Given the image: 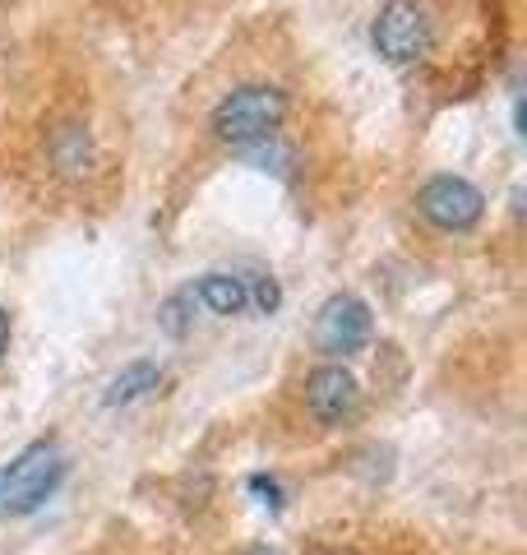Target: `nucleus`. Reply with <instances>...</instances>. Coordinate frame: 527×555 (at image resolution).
<instances>
[{
  "instance_id": "nucleus-1",
  "label": "nucleus",
  "mask_w": 527,
  "mask_h": 555,
  "mask_svg": "<svg viewBox=\"0 0 527 555\" xmlns=\"http://www.w3.org/2000/svg\"><path fill=\"white\" fill-rule=\"evenodd\" d=\"M69 473V459L56 440H33L0 467V518H28L38 514L51 495L61 491Z\"/></svg>"
},
{
  "instance_id": "nucleus-2",
  "label": "nucleus",
  "mask_w": 527,
  "mask_h": 555,
  "mask_svg": "<svg viewBox=\"0 0 527 555\" xmlns=\"http://www.w3.org/2000/svg\"><path fill=\"white\" fill-rule=\"evenodd\" d=\"M287 120V93L273 89V83H241V89L227 93L214 116H208V130H214L227 149H245L269 144L278 139Z\"/></svg>"
},
{
  "instance_id": "nucleus-3",
  "label": "nucleus",
  "mask_w": 527,
  "mask_h": 555,
  "mask_svg": "<svg viewBox=\"0 0 527 555\" xmlns=\"http://www.w3.org/2000/svg\"><path fill=\"white\" fill-rule=\"evenodd\" d=\"M371 47L389 65H416L435 47V20L421 0H384L375 24H371Z\"/></svg>"
},
{
  "instance_id": "nucleus-4",
  "label": "nucleus",
  "mask_w": 527,
  "mask_h": 555,
  "mask_svg": "<svg viewBox=\"0 0 527 555\" xmlns=\"http://www.w3.org/2000/svg\"><path fill=\"white\" fill-rule=\"evenodd\" d=\"M416 214L430 222L435 232H472L486 214V195L467 177H449L439 171L416 190Z\"/></svg>"
},
{
  "instance_id": "nucleus-5",
  "label": "nucleus",
  "mask_w": 527,
  "mask_h": 555,
  "mask_svg": "<svg viewBox=\"0 0 527 555\" xmlns=\"http://www.w3.org/2000/svg\"><path fill=\"white\" fill-rule=\"evenodd\" d=\"M314 343H320V352H329V357L361 352V347L371 343V306L361 297H351V292L329 297L320 306V315H314Z\"/></svg>"
},
{
  "instance_id": "nucleus-6",
  "label": "nucleus",
  "mask_w": 527,
  "mask_h": 555,
  "mask_svg": "<svg viewBox=\"0 0 527 555\" xmlns=\"http://www.w3.org/2000/svg\"><path fill=\"white\" fill-rule=\"evenodd\" d=\"M306 408L320 426H343L361 412V385L347 366H314L306 375Z\"/></svg>"
},
{
  "instance_id": "nucleus-7",
  "label": "nucleus",
  "mask_w": 527,
  "mask_h": 555,
  "mask_svg": "<svg viewBox=\"0 0 527 555\" xmlns=\"http://www.w3.org/2000/svg\"><path fill=\"white\" fill-rule=\"evenodd\" d=\"M47 158H51V167H56L61 177H88V167H93V158H98L88 126H79V120L56 126L51 139H47Z\"/></svg>"
},
{
  "instance_id": "nucleus-8",
  "label": "nucleus",
  "mask_w": 527,
  "mask_h": 555,
  "mask_svg": "<svg viewBox=\"0 0 527 555\" xmlns=\"http://www.w3.org/2000/svg\"><path fill=\"white\" fill-rule=\"evenodd\" d=\"M190 292H195V301L208 306L214 315H241V310L250 306V283L236 273H204Z\"/></svg>"
},
{
  "instance_id": "nucleus-9",
  "label": "nucleus",
  "mask_w": 527,
  "mask_h": 555,
  "mask_svg": "<svg viewBox=\"0 0 527 555\" xmlns=\"http://www.w3.org/2000/svg\"><path fill=\"white\" fill-rule=\"evenodd\" d=\"M157 385H163V366H157V361H130L126 371L112 375L102 403H107V408H126V403H139L144 393H153Z\"/></svg>"
},
{
  "instance_id": "nucleus-10",
  "label": "nucleus",
  "mask_w": 527,
  "mask_h": 555,
  "mask_svg": "<svg viewBox=\"0 0 527 555\" xmlns=\"http://www.w3.org/2000/svg\"><path fill=\"white\" fill-rule=\"evenodd\" d=\"M190 306H195V292H176V297L163 301V310H157V324L167 328L171 338H185L190 334Z\"/></svg>"
},
{
  "instance_id": "nucleus-11",
  "label": "nucleus",
  "mask_w": 527,
  "mask_h": 555,
  "mask_svg": "<svg viewBox=\"0 0 527 555\" xmlns=\"http://www.w3.org/2000/svg\"><path fill=\"white\" fill-rule=\"evenodd\" d=\"M250 301H255V306L264 310V315H273V310L283 306V287H278L273 278H259V283L250 287Z\"/></svg>"
},
{
  "instance_id": "nucleus-12",
  "label": "nucleus",
  "mask_w": 527,
  "mask_h": 555,
  "mask_svg": "<svg viewBox=\"0 0 527 555\" xmlns=\"http://www.w3.org/2000/svg\"><path fill=\"white\" fill-rule=\"evenodd\" d=\"M250 491L259 495V505H269V509H283V486H278L273 477H250Z\"/></svg>"
},
{
  "instance_id": "nucleus-13",
  "label": "nucleus",
  "mask_w": 527,
  "mask_h": 555,
  "mask_svg": "<svg viewBox=\"0 0 527 555\" xmlns=\"http://www.w3.org/2000/svg\"><path fill=\"white\" fill-rule=\"evenodd\" d=\"M5 352H10V310L0 306V357H5Z\"/></svg>"
},
{
  "instance_id": "nucleus-14",
  "label": "nucleus",
  "mask_w": 527,
  "mask_h": 555,
  "mask_svg": "<svg viewBox=\"0 0 527 555\" xmlns=\"http://www.w3.org/2000/svg\"><path fill=\"white\" fill-rule=\"evenodd\" d=\"M241 555H283V551H273V546H245Z\"/></svg>"
}]
</instances>
